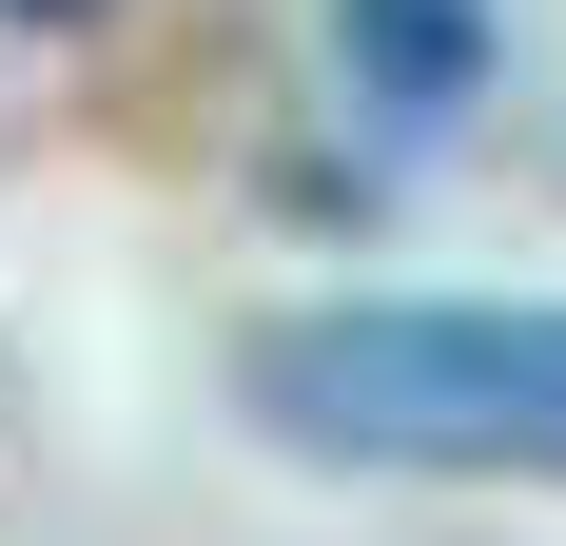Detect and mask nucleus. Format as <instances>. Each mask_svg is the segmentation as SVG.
I'll list each match as a JSON object with an SVG mask.
<instances>
[{"label": "nucleus", "instance_id": "1", "mask_svg": "<svg viewBox=\"0 0 566 546\" xmlns=\"http://www.w3.org/2000/svg\"><path fill=\"white\" fill-rule=\"evenodd\" d=\"M254 430L391 489H566V313L547 293H333L254 332Z\"/></svg>", "mask_w": 566, "mask_h": 546}, {"label": "nucleus", "instance_id": "2", "mask_svg": "<svg viewBox=\"0 0 566 546\" xmlns=\"http://www.w3.org/2000/svg\"><path fill=\"white\" fill-rule=\"evenodd\" d=\"M333 40H352V78L391 117H430V98L489 78V0H333Z\"/></svg>", "mask_w": 566, "mask_h": 546}, {"label": "nucleus", "instance_id": "3", "mask_svg": "<svg viewBox=\"0 0 566 546\" xmlns=\"http://www.w3.org/2000/svg\"><path fill=\"white\" fill-rule=\"evenodd\" d=\"M20 20H98V0H20Z\"/></svg>", "mask_w": 566, "mask_h": 546}]
</instances>
